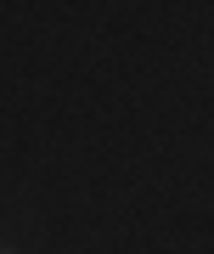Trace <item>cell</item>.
<instances>
[{"label": "cell", "instance_id": "cell-1", "mask_svg": "<svg viewBox=\"0 0 214 254\" xmlns=\"http://www.w3.org/2000/svg\"><path fill=\"white\" fill-rule=\"evenodd\" d=\"M0 254H17V249H0Z\"/></svg>", "mask_w": 214, "mask_h": 254}]
</instances>
